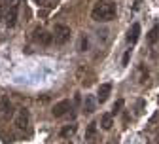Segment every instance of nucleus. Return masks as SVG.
<instances>
[{
	"mask_svg": "<svg viewBox=\"0 0 159 144\" xmlns=\"http://www.w3.org/2000/svg\"><path fill=\"white\" fill-rule=\"evenodd\" d=\"M117 10H116V4L114 2H108V0H98V2L93 6L91 10V17L98 23H108L116 17Z\"/></svg>",
	"mask_w": 159,
	"mask_h": 144,
	"instance_id": "f257e3e1",
	"label": "nucleus"
},
{
	"mask_svg": "<svg viewBox=\"0 0 159 144\" xmlns=\"http://www.w3.org/2000/svg\"><path fill=\"white\" fill-rule=\"evenodd\" d=\"M51 34H53V42L57 46H65L70 40V36H72V30L66 25H55V29H53Z\"/></svg>",
	"mask_w": 159,
	"mask_h": 144,
	"instance_id": "f03ea898",
	"label": "nucleus"
},
{
	"mask_svg": "<svg viewBox=\"0 0 159 144\" xmlns=\"http://www.w3.org/2000/svg\"><path fill=\"white\" fill-rule=\"evenodd\" d=\"M17 13H19V2H13V4H10V8H8V12H6V15H4V21H6V27H15V23H17Z\"/></svg>",
	"mask_w": 159,
	"mask_h": 144,
	"instance_id": "7ed1b4c3",
	"label": "nucleus"
},
{
	"mask_svg": "<svg viewBox=\"0 0 159 144\" xmlns=\"http://www.w3.org/2000/svg\"><path fill=\"white\" fill-rule=\"evenodd\" d=\"M32 38H34V42L42 44V46H51V44H53V34H49V32L44 30V29H36Z\"/></svg>",
	"mask_w": 159,
	"mask_h": 144,
	"instance_id": "20e7f679",
	"label": "nucleus"
},
{
	"mask_svg": "<svg viewBox=\"0 0 159 144\" xmlns=\"http://www.w3.org/2000/svg\"><path fill=\"white\" fill-rule=\"evenodd\" d=\"M70 108H72V102H70L68 99H63V100H59L57 105L53 106V110H51V112H53V116H55V118H63Z\"/></svg>",
	"mask_w": 159,
	"mask_h": 144,
	"instance_id": "39448f33",
	"label": "nucleus"
},
{
	"mask_svg": "<svg viewBox=\"0 0 159 144\" xmlns=\"http://www.w3.org/2000/svg\"><path fill=\"white\" fill-rule=\"evenodd\" d=\"M15 125L19 131H25L29 127V110L27 108H19V112L15 116Z\"/></svg>",
	"mask_w": 159,
	"mask_h": 144,
	"instance_id": "423d86ee",
	"label": "nucleus"
},
{
	"mask_svg": "<svg viewBox=\"0 0 159 144\" xmlns=\"http://www.w3.org/2000/svg\"><path fill=\"white\" fill-rule=\"evenodd\" d=\"M0 116H2L4 119H8V118L13 116V106H11V102H10L8 97L0 99Z\"/></svg>",
	"mask_w": 159,
	"mask_h": 144,
	"instance_id": "0eeeda50",
	"label": "nucleus"
},
{
	"mask_svg": "<svg viewBox=\"0 0 159 144\" xmlns=\"http://www.w3.org/2000/svg\"><path fill=\"white\" fill-rule=\"evenodd\" d=\"M110 93H112V84H101L98 86V91H97V102H101V105L106 102Z\"/></svg>",
	"mask_w": 159,
	"mask_h": 144,
	"instance_id": "6e6552de",
	"label": "nucleus"
},
{
	"mask_svg": "<svg viewBox=\"0 0 159 144\" xmlns=\"http://www.w3.org/2000/svg\"><path fill=\"white\" fill-rule=\"evenodd\" d=\"M138 38H140V25H138V23H133V27L129 29V34H127V42L133 46V44H136Z\"/></svg>",
	"mask_w": 159,
	"mask_h": 144,
	"instance_id": "1a4fd4ad",
	"label": "nucleus"
},
{
	"mask_svg": "<svg viewBox=\"0 0 159 144\" xmlns=\"http://www.w3.org/2000/svg\"><path fill=\"white\" fill-rule=\"evenodd\" d=\"M95 108H97V100H95L91 95H85V100H84V112L93 114V112H95Z\"/></svg>",
	"mask_w": 159,
	"mask_h": 144,
	"instance_id": "9d476101",
	"label": "nucleus"
},
{
	"mask_svg": "<svg viewBox=\"0 0 159 144\" xmlns=\"http://www.w3.org/2000/svg\"><path fill=\"white\" fill-rule=\"evenodd\" d=\"M112 125H114V116H112V114H102V116H101V127H102L104 131H110Z\"/></svg>",
	"mask_w": 159,
	"mask_h": 144,
	"instance_id": "9b49d317",
	"label": "nucleus"
},
{
	"mask_svg": "<svg viewBox=\"0 0 159 144\" xmlns=\"http://www.w3.org/2000/svg\"><path fill=\"white\" fill-rule=\"evenodd\" d=\"M157 38H159V27H153V29L148 32V44L153 46V44L157 42Z\"/></svg>",
	"mask_w": 159,
	"mask_h": 144,
	"instance_id": "f8f14e48",
	"label": "nucleus"
},
{
	"mask_svg": "<svg viewBox=\"0 0 159 144\" xmlns=\"http://www.w3.org/2000/svg\"><path fill=\"white\" fill-rule=\"evenodd\" d=\"M148 80V68L144 65L138 67V84H144V81Z\"/></svg>",
	"mask_w": 159,
	"mask_h": 144,
	"instance_id": "ddd939ff",
	"label": "nucleus"
},
{
	"mask_svg": "<svg viewBox=\"0 0 159 144\" xmlns=\"http://www.w3.org/2000/svg\"><path fill=\"white\" fill-rule=\"evenodd\" d=\"M95 133H97V123L95 121H91L89 125H87V131H85V138L89 140V138H93L95 137Z\"/></svg>",
	"mask_w": 159,
	"mask_h": 144,
	"instance_id": "4468645a",
	"label": "nucleus"
},
{
	"mask_svg": "<svg viewBox=\"0 0 159 144\" xmlns=\"http://www.w3.org/2000/svg\"><path fill=\"white\" fill-rule=\"evenodd\" d=\"M74 133H76V125H66L61 131V137H68V135H74Z\"/></svg>",
	"mask_w": 159,
	"mask_h": 144,
	"instance_id": "2eb2a0df",
	"label": "nucleus"
},
{
	"mask_svg": "<svg viewBox=\"0 0 159 144\" xmlns=\"http://www.w3.org/2000/svg\"><path fill=\"white\" fill-rule=\"evenodd\" d=\"M121 108H123V99H119L116 105H114V108H112V116H116L117 112H121Z\"/></svg>",
	"mask_w": 159,
	"mask_h": 144,
	"instance_id": "dca6fc26",
	"label": "nucleus"
},
{
	"mask_svg": "<svg viewBox=\"0 0 159 144\" xmlns=\"http://www.w3.org/2000/svg\"><path fill=\"white\" fill-rule=\"evenodd\" d=\"M129 57H131V49H127V51H125V55H123V67H125V65H129Z\"/></svg>",
	"mask_w": 159,
	"mask_h": 144,
	"instance_id": "f3484780",
	"label": "nucleus"
},
{
	"mask_svg": "<svg viewBox=\"0 0 159 144\" xmlns=\"http://www.w3.org/2000/svg\"><path fill=\"white\" fill-rule=\"evenodd\" d=\"M140 4H142V0H133V10L136 12L138 8H140Z\"/></svg>",
	"mask_w": 159,
	"mask_h": 144,
	"instance_id": "a211bd4d",
	"label": "nucleus"
},
{
	"mask_svg": "<svg viewBox=\"0 0 159 144\" xmlns=\"http://www.w3.org/2000/svg\"><path fill=\"white\" fill-rule=\"evenodd\" d=\"M85 48H87V38H82V44H80V49H82V51H85Z\"/></svg>",
	"mask_w": 159,
	"mask_h": 144,
	"instance_id": "6ab92c4d",
	"label": "nucleus"
}]
</instances>
